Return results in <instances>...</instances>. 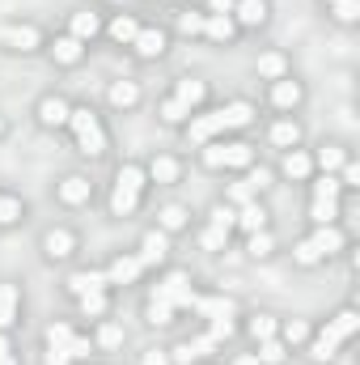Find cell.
<instances>
[{
    "label": "cell",
    "mask_w": 360,
    "mask_h": 365,
    "mask_svg": "<svg viewBox=\"0 0 360 365\" xmlns=\"http://www.w3.org/2000/svg\"><path fill=\"white\" fill-rule=\"evenodd\" d=\"M102 26H106V13H97V9H90V4H81V9L68 13L64 34H73V38H81L85 47H93V43L102 38Z\"/></svg>",
    "instance_id": "29"
},
{
    "label": "cell",
    "mask_w": 360,
    "mask_h": 365,
    "mask_svg": "<svg viewBox=\"0 0 360 365\" xmlns=\"http://www.w3.org/2000/svg\"><path fill=\"white\" fill-rule=\"evenodd\" d=\"M30 115H34V123H38L43 132H64V128H68V115H73V98L60 93V90H47V93L34 98Z\"/></svg>",
    "instance_id": "18"
},
{
    "label": "cell",
    "mask_w": 360,
    "mask_h": 365,
    "mask_svg": "<svg viewBox=\"0 0 360 365\" xmlns=\"http://www.w3.org/2000/svg\"><path fill=\"white\" fill-rule=\"evenodd\" d=\"M136 365H174V357H170V344H149V349H140Z\"/></svg>",
    "instance_id": "41"
},
{
    "label": "cell",
    "mask_w": 360,
    "mask_h": 365,
    "mask_svg": "<svg viewBox=\"0 0 360 365\" xmlns=\"http://www.w3.org/2000/svg\"><path fill=\"white\" fill-rule=\"evenodd\" d=\"M305 98H309V90H305V81H301L297 73H288V77L263 86V106H268V115H301Z\"/></svg>",
    "instance_id": "15"
},
{
    "label": "cell",
    "mask_w": 360,
    "mask_h": 365,
    "mask_svg": "<svg viewBox=\"0 0 360 365\" xmlns=\"http://www.w3.org/2000/svg\"><path fill=\"white\" fill-rule=\"evenodd\" d=\"M242 251H246V259H250V264H268V259L280 255V238H275V230L246 234V238H242Z\"/></svg>",
    "instance_id": "36"
},
{
    "label": "cell",
    "mask_w": 360,
    "mask_h": 365,
    "mask_svg": "<svg viewBox=\"0 0 360 365\" xmlns=\"http://www.w3.org/2000/svg\"><path fill=\"white\" fill-rule=\"evenodd\" d=\"M64 136H68V145H73L90 166L106 162L110 149H115V132H110L106 115H102L97 106H90V102H73V115H68Z\"/></svg>",
    "instance_id": "5"
},
{
    "label": "cell",
    "mask_w": 360,
    "mask_h": 365,
    "mask_svg": "<svg viewBox=\"0 0 360 365\" xmlns=\"http://www.w3.org/2000/svg\"><path fill=\"white\" fill-rule=\"evenodd\" d=\"M199 30H203V9L199 4L174 9V21H170V34L174 38H199Z\"/></svg>",
    "instance_id": "38"
},
{
    "label": "cell",
    "mask_w": 360,
    "mask_h": 365,
    "mask_svg": "<svg viewBox=\"0 0 360 365\" xmlns=\"http://www.w3.org/2000/svg\"><path fill=\"white\" fill-rule=\"evenodd\" d=\"M195 247L199 251H208V255H221V251H229V242L238 238L233 234V208L225 204V200H216L199 221H195Z\"/></svg>",
    "instance_id": "10"
},
{
    "label": "cell",
    "mask_w": 360,
    "mask_h": 365,
    "mask_svg": "<svg viewBox=\"0 0 360 365\" xmlns=\"http://www.w3.org/2000/svg\"><path fill=\"white\" fill-rule=\"evenodd\" d=\"M51 200L64 212H85L93 200H97V182H93L90 170H64L60 179L51 182Z\"/></svg>",
    "instance_id": "12"
},
{
    "label": "cell",
    "mask_w": 360,
    "mask_h": 365,
    "mask_svg": "<svg viewBox=\"0 0 360 365\" xmlns=\"http://www.w3.org/2000/svg\"><path fill=\"white\" fill-rule=\"evenodd\" d=\"M297 145H305L301 115H268V123H263V149L284 153V149H297Z\"/></svg>",
    "instance_id": "19"
},
{
    "label": "cell",
    "mask_w": 360,
    "mask_h": 365,
    "mask_svg": "<svg viewBox=\"0 0 360 365\" xmlns=\"http://www.w3.org/2000/svg\"><path fill=\"white\" fill-rule=\"evenodd\" d=\"M149 191L153 187H149V175H144V162H136V158L119 162L110 182H106V212H110V221H136L144 212V204H149Z\"/></svg>",
    "instance_id": "4"
},
{
    "label": "cell",
    "mask_w": 360,
    "mask_h": 365,
    "mask_svg": "<svg viewBox=\"0 0 360 365\" xmlns=\"http://www.w3.org/2000/svg\"><path fill=\"white\" fill-rule=\"evenodd\" d=\"M93 47H85L81 38H73V34H64V30H55V34H47V47H43V56L60 68V73H77L85 60H90Z\"/></svg>",
    "instance_id": "17"
},
{
    "label": "cell",
    "mask_w": 360,
    "mask_h": 365,
    "mask_svg": "<svg viewBox=\"0 0 360 365\" xmlns=\"http://www.w3.org/2000/svg\"><path fill=\"white\" fill-rule=\"evenodd\" d=\"M318 9H322L335 26H344V30H356L360 26V0H318Z\"/></svg>",
    "instance_id": "39"
},
{
    "label": "cell",
    "mask_w": 360,
    "mask_h": 365,
    "mask_svg": "<svg viewBox=\"0 0 360 365\" xmlns=\"http://www.w3.org/2000/svg\"><path fill=\"white\" fill-rule=\"evenodd\" d=\"M255 357H259L263 365H288L292 361V353L280 344V336H275V340H263V344H255Z\"/></svg>",
    "instance_id": "40"
},
{
    "label": "cell",
    "mask_w": 360,
    "mask_h": 365,
    "mask_svg": "<svg viewBox=\"0 0 360 365\" xmlns=\"http://www.w3.org/2000/svg\"><path fill=\"white\" fill-rule=\"evenodd\" d=\"M144 175H149V187H179L186 179V158L174 149H157L144 158Z\"/></svg>",
    "instance_id": "21"
},
{
    "label": "cell",
    "mask_w": 360,
    "mask_h": 365,
    "mask_svg": "<svg viewBox=\"0 0 360 365\" xmlns=\"http://www.w3.org/2000/svg\"><path fill=\"white\" fill-rule=\"evenodd\" d=\"M90 327V344H93V357H115L127 349V327L110 314V319H97V323H85Z\"/></svg>",
    "instance_id": "22"
},
{
    "label": "cell",
    "mask_w": 360,
    "mask_h": 365,
    "mask_svg": "<svg viewBox=\"0 0 360 365\" xmlns=\"http://www.w3.org/2000/svg\"><path fill=\"white\" fill-rule=\"evenodd\" d=\"M73 306H77V319H81V323L110 319V314H115V289H110V284H97V289H90V293L73 297Z\"/></svg>",
    "instance_id": "28"
},
{
    "label": "cell",
    "mask_w": 360,
    "mask_h": 365,
    "mask_svg": "<svg viewBox=\"0 0 360 365\" xmlns=\"http://www.w3.org/2000/svg\"><path fill=\"white\" fill-rule=\"evenodd\" d=\"M255 123H259V102H250V98H229V102H212L208 110H199V115L182 128V140H186V149L195 153V149L208 145V140L246 136Z\"/></svg>",
    "instance_id": "1"
},
{
    "label": "cell",
    "mask_w": 360,
    "mask_h": 365,
    "mask_svg": "<svg viewBox=\"0 0 360 365\" xmlns=\"http://www.w3.org/2000/svg\"><path fill=\"white\" fill-rule=\"evenodd\" d=\"M229 17L238 21L242 38L246 34H263L271 26V0H233V13Z\"/></svg>",
    "instance_id": "27"
},
{
    "label": "cell",
    "mask_w": 360,
    "mask_h": 365,
    "mask_svg": "<svg viewBox=\"0 0 360 365\" xmlns=\"http://www.w3.org/2000/svg\"><path fill=\"white\" fill-rule=\"evenodd\" d=\"M170 47H174L170 26H166V21H144L140 34H136V43L127 47V56H132L136 64H162V60L170 56Z\"/></svg>",
    "instance_id": "14"
},
{
    "label": "cell",
    "mask_w": 360,
    "mask_h": 365,
    "mask_svg": "<svg viewBox=\"0 0 360 365\" xmlns=\"http://www.w3.org/2000/svg\"><path fill=\"white\" fill-rule=\"evenodd\" d=\"M26 221H30V204H26L17 191L0 187V230H17V225H26Z\"/></svg>",
    "instance_id": "37"
},
{
    "label": "cell",
    "mask_w": 360,
    "mask_h": 365,
    "mask_svg": "<svg viewBox=\"0 0 360 365\" xmlns=\"http://www.w3.org/2000/svg\"><path fill=\"white\" fill-rule=\"evenodd\" d=\"M106 106L115 115H136L144 106V86L136 77H110L106 81Z\"/></svg>",
    "instance_id": "23"
},
{
    "label": "cell",
    "mask_w": 360,
    "mask_h": 365,
    "mask_svg": "<svg viewBox=\"0 0 360 365\" xmlns=\"http://www.w3.org/2000/svg\"><path fill=\"white\" fill-rule=\"evenodd\" d=\"M102 276H106V280H110V289L119 293V289H136V284H144V280L153 276V264L132 247V251L110 255V259L102 264Z\"/></svg>",
    "instance_id": "13"
},
{
    "label": "cell",
    "mask_w": 360,
    "mask_h": 365,
    "mask_svg": "<svg viewBox=\"0 0 360 365\" xmlns=\"http://www.w3.org/2000/svg\"><path fill=\"white\" fill-rule=\"evenodd\" d=\"M47 47V30L38 21H4L0 26V51L9 56H38Z\"/></svg>",
    "instance_id": "16"
},
{
    "label": "cell",
    "mask_w": 360,
    "mask_h": 365,
    "mask_svg": "<svg viewBox=\"0 0 360 365\" xmlns=\"http://www.w3.org/2000/svg\"><path fill=\"white\" fill-rule=\"evenodd\" d=\"M309 200H305V225H331V221H344V187L335 175H314L305 182Z\"/></svg>",
    "instance_id": "9"
},
{
    "label": "cell",
    "mask_w": 360,
    "mask_h": 365,
    "mask_svg": "<svg viewBox=\"0 0 360 365\" xmlns=\"http://www.w3.org/2000/svg\"><path fill=\"white\" fill-rule=\"evenodd\" d=\"M38 255H43L47 268H68V264H77V255H81V234H77V225H68V221L47 225V230L38 234Z\"/></svg>",
    "instance_id": "11"
},
{
    "label": "cell",
    "mask_w": 360,
    "mask_h": 365,
    "mask_svg": "<svg viewBox=\"0 0 360 365\" xmlns=\"http://www.w3.org/2000/svg\"><path fill=\"white\" fill-rule=\"evenodd\" d=\"M255 162H263V149L250 136H221V140H208V145L195 149V166L208 170V175H229L233 179V175L250 170Z\"/></svg>",
    "instance_id": "7"
},
{
    "label": "cell",
    "mask_w": 360,
    "mask_h": 365,
    "mask_svg": "<svg viewBox=\"0 0 360 365\" xmlns=\"http://www.w3.org/2000/svg\"><path fill=\"white\" fill-rule=\"evenodd\" d=\"M140 26H144V17H140V13H132V9H119V13H106V26H102V38H106L110 47H119V51H127V47L136 43V34H140Z\"/></svg>",
    "instance_id": "24"
},
{
    "label": "cell",
    "mask_w": 360,
    "mask_h": 365,
    "mask_svg": "<svg viewBox=\"0 0 360 365\" xmlns=\"http://www.w3.org/2000/svg\"><path fill=\"white\" fill-rule=\"evenodd\" d=\"M9 132H13V123H9V115H0V140H4Z\"/></svg>",
    "instance_id": "45"
},
{
    "label": "cell",
    "mask_w": 360,
    "mask_h": 365,
    "mask_svg": "<svg viewBox=\"0 0 360 365\" xmlns=\"http://www.w3.org/2000/svg\"><path fill=\"white\" fill-rule=\"evenodd\" d=\"M26 314V289L17 280H0V331H17Z\"/></svg>",
    "instance_id": "32"
},
{
    "label": "cell",
    "mask_w": 360,
    "mask_h": 365,
    "mask_svg": "<svg viewBox=\"0 0 360 365\" xmlns=\"http://www.w3.org/2000/svg\"><path fill=\"white\" fill-rule=\"evenodd\" d=\"M199 365H221V357H216V361H199Z\"/></svg>",
    "instance_id": "50"
},
{
    "label": "cell",
    "mask_w": 360,
    "mask_h": 365,
    "mask_svg": "<svg viewBox=\"0 0 360 365\" xmlns=\"http://www.w3.org/2000/svg\"><path fill=\"white\" fill-rule=\"evenodd\" d=\"M309 336H314V319H301V314H292V319H280V344L297 357L305 344H309Z\"/></svg>",
    "instance_id": "35"
},
{
    "label": "cell",
    "mask_w": 360,
    "mask_h": 365,
    "mask_svg": "<svg viewBox=\"0 0 360 365\" xmlns=\"http://www.w3.org/2000/svg\"><path fill=\"white\" fill-rule=\"evenodd\" d=\"M199 43H212V47H238L242 43V30L229 13H203V30H199Z\"/></svg>",
    "instance_id": "30"
},
{
    "label": "cell",
    "mask_w": 360,
    "mask_h": 365,
    "mask_svg": "<svg viewBox=\"0 0 360 365\" xmlns=\"http://www.w3.org/2000/svg\"><path fill=\"white\" fill-rule=\"evenodd\" d=\"M208 106H212V81L199 77V73H182V77L170 81V90L157 98V123L182 132V128H186L199 110H208Z\"/></svg>",
    "instance_id": "2"
},
{
    "label": "cell",
    "mask_w": 360,
    "mask_h": 365,
    "mask_svg": "<svg viewBox=\"0 0 360 365\" xmlns=\"http://www.w3.org/2000/svg\"><path fill=\"white\" fill-rule=\"evenodd\" d=\"M157 4H166V9H182V4H191V0H157Z\"/></svg>",
    "instance_id": "47"
},
{
    "label": "cell",
    "mask_w": 360,
    "mask_h": 365,
    "mask_svg": "<svg viewBox=\"0 0 360 365\" xmlns=\"http://www.w3.org/2000/svg\"><path fill=\"white\" fill-rule=\"evenodd\" d=\"M271 170H275V182H292V187H305V182L318 175V170H314V153H309L305 145L275 153V166H271Z\"/></svg>",
    "instance_id": "20"
},
{
    "label": "cell",
    "mask_w": 360,
    "mask_h": 365,
    "mask_svg": "<svg viewBox=\"0 0 360 365\" xmlns=\"http://www.w3.org/2000/svg\"><path fill=\"white\" fill-rule=\"evenodd\" d=\"M153 225H157L162 234H170V238H182V234H191V230H195V212H191V204L166 200V204H157V208H153Z\"/></svg>",
    "instance_id": "26"
},
{
    "label": "cell",
    "mask_w": 360,
    "mask_h": 365,
    "mask_svg": "<svg viewBox=\"0 0 360 365\" xmlns=\"http://www.w3.org/2000/svg\"><path fill=\"white\" fill-rule=\"evenodd\" d=\"M85 365H119V361H85Z\"/></svg>",
    "instance_id": "49"
},
{
    "label": "cell",
    "mask_w": 360,
    "mask_h": 365,
    "mask_svg": "<svg viewBox=\"0 0 360 365\" xmlns=\"http://www.w3.org/2000/svg\"><path fill=\"white\" fill-rule=\"evenodd\" d=\"M102 4H106V9H115V13H119V9H127V4H132V0H102Z\"/></svg>",
    "instance_id": "46"
},
{
    "label": "cell",
    "mask_w": 360,
    "mask_h": 365,
    "mask_svg": "<svg viewBox=\"0 0 360 365\" xmlns=\"http://www.w3.org/2000/svg\"><path fill=\"white\" fill-rule=\"evenodd\" d=\"M221 365H263L255 357V349H246V353H229V357H221Z\"/></svg>",
    "instance_id": "42"
},
{
    "label": "cell",
    "mask_w": 360,
    "mask_h": 365,
    "mask_svg": "<svg viewBox=\"0 0 360 365\" xmlns=\"http://www.w3.org/2000/svg\"><path fill=\"white\" fill-rule=\"evenodd\" d=\"M238 336H246V344H263L280 336V314L275 310H242L238 314Z\"/></svg>",
    "instance_id": "25"
},
{
    "label": "cell",
    "mask_w": 360,
    "mask_h": 365,
    "mask_svg": "<svg viewBox=\"0 0 360 365\" xmlns=\"http://www.w3.org/2000/svg\"><path fill=\"white\" fill-rule=\"evenodd\" d=\"M259 230H271V208L268 200H246L233 208V234L246 238V234H259Z\"/></svg>",
    "instance_id": "31"
},
{
    "label": "cell",
    "mask_w": 360,
    "mask_h": 365,
    "mask_svg": "<svg viewBox=\"0 0 360 365\" xmlns=\"http://www.w3.org/2000/svg\"><path fill=\"white\" fill-rule=\"evenodd\" d=\"M356 336H360V310L348 302V306H339L335 314H327L322 323H314V336H309V344L301 349V357H309L314 365H335V357H339L344 349H352Z\"/></svg>",
    "instance_id": "3"
},
{
    "label": "cell",
    "mask_w": 360,
    "mask_h": 365,
    "mask_svg": "<svg viewBox=\"0 0 360 365\" xmlns=\"http://www.w3.org/2000/svg\"><path fill=\"white\" fill-rule=\"evenodd\" d=\"M348 242H352V234H348V225H344V221H331V225H305V234H301V238H292L288 255H292V268L314 272V268H322V264L339 259Z\"/></svg>",
    "instance_id": "6"
},
{
    "label": "cell",
    "mask_w": 360,
    "mask_h": 365,
    "mask_svg": "<svg viewBox=\"0 0 360 365\" xmlns=\"http://www.w3.org/2000/svg\"><path fill=\"white\" fill-rule=\"evenodd\" d=\"M314 153V170L318 175H339L356 153H352V145H344V140H322L318 149H309Z\"/></svg>",
    "instance_id": "33"
},
{
    "label": "cell",
    "mask_w": 360,
    "mask_h": 365,
    "mask_svg": "<svg viewBox=\"0 0 360 365\" xmlns=\"http://www.w3.org/2000/svg\"><path fill=\"white\" fill-rule=\"evenodd\" d=\"M292 73V56L284 51V47H263L259 56H255V77L271 86V81H280V77H288Z\"/></svg>",
    "instance_id": "34"
},
{
    "label": "cell",
    "mask_w": 360,
    "mask_h": 365,
    "mask_svg": "<svg viewBox=\"0 0 360 365\" xmlns=\"http://www.w3.org/2000/svg\"><path fill=\"white\" fill-rule=\"evenodd\" d=\"M0 357H17V344H13V331H0Z\"/></svg>",
    "instance_id": "44"
},
{
    "label": "cell",
    "mask_w": 360,
    "mask_h": 365,
    "mask_svg": "<svg viewBox=\"0 0 360 365\" xmlns=\"http://www.w3.org/2000/svg\"><path fill=\"white\" fill-rule=\"evenodd\" d=\"M93 361L90 327L81 319H51L43 327V365H85Z\"/></svg>",
    "instance_id": "8"
},
{
    "label": "cell",
    "mask_w": 360,
    "mask_h": 365,
    "mask_svg": "<svg viewBox=\"0 0 360 365\" xmlns=\"http://www.w3.org/2000/svg\"><path fill=\"white\" fill-rule=\"evenodd\" d=\"M203 13H233V0H203Z\"/></svg>",
    "instance_id": "43"
},
{
    "label": "cell",
    "mask_w": 360,
    "mask_h": 365,
    "mask_svg": "<svg viewBox=\"0 0 360 365\" xmlns=\"http://www.w3.org/2000/svg\"><path fill=\"white\" fill-rule=\"evenodd\" d=\"M0 365H21V353L17 357H0Z\"/></svg>",
    "instance_id": "48"
}]
</instances>
